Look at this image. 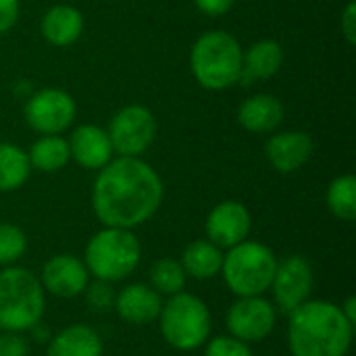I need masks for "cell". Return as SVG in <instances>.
Here are the masks:
<instances>
[{
	"label": "cell",
	"instance_id": "23",
	"mask_svg": "<svg viewBox=\"0 0 356 356\" xmlns=\"http://www.w3.org/2000/svg\"><path fill=\"white\" fill-rule=\"evenodd\" d=\"M31 165L27 152L15 144L0 142V192H13L21 188L29 177Z\"/></svg>",
	"mask_w": 356,
	"mask_h": 356
},
{
	"label": "cell",
	"instance_id": "5",
	"mask_svg": "<svg viewBox=\"0 0 356 356\" xmlns=\"http://www.w3.org/2000/svg\"><path fill=\"white\" fill-rule=\"evenodd\" d=\"M140 254V242L131 229L104 227L88 242L83 265L96 280L113 284L129 277L136 271Z\"/></svg>",
	"mask_w": 356,
	"mask_h": 356
},
{
	"label": "cell",
	"instance_id": "21",
	"mask_svg": "<svg viewBox=\"0 0 356 356\" xmlns=\"http://www.w3.org/2000/svg\"><path fill=\"white\" fill-rule=\"evenodd\" d=\"M284 63V50L275 40H261L242 54V77L269 79Z\"/></svg>",
	"mask_w": 356,
	"mask_h": 356
},
{
	"label": "cell",
	"instance_id": "24",
	"mask_svg": "<svg viewBox=\"0 0 356 356\" xmlns=\"http://www.w3.org/2000/svg\"><path fill=\"white\" fill-rule=\"evenodd\" d=\"M186 271L179 261H173L169 257L159 259L150 267V288L159 292L161 296H175L184 292L186 288Z\"/></svg>",
	"mask_w": 356,
	"mask_h": 356
},
{
	"label": "cell",
	"instance_id": "34",
	"mask_svg": "<svg viewBox=\"0 0 356 356\" xmlns=\"http://www.w3.org/2000/svg\"><path fill=\"white\" fill-rule=\"evenodd\" d=\"M29 334H31V338L35 340V342H48L50 340V330L40 321V323H35L31 330H29Z\"/></svg>",
	"mask_w": 356,
	"mask_h": 356
},
{
	"label": "cell",
	"instance_id": "1",
	"mask_svg": "<svg viewBox=\"0 0 356 356\" xmlns=\"http://www.w3.org/2000/svg\"><path fill=\"white\" fill-rule=\"evenodd\" d=\"M163 194V181L148 163L140 156H119L98 171L92 207L104 227L134 229L159 211Z\"/></svg>",
	"mask_w": 356,
	"mask_h": 356
},
{
	"label": "cell",
	"instance_id": "11",
	"mask_svg": "<svg viewBox=\"0 0 356 356\" xmlns=\"http://www.w3.org/2000/svg\"><path fill=\"white\" fill-rule=\"evenodd\" d=\"M269 290H273L277 309L290 315L294 309L307 302L313 292V269L309 261L298 254L277 261V269Z\"/></svg>",
	"mask_w": 356,
	"mask_h": 356
},
{
	"label": "cell",
	"instance_id": "13",
	"mask_svg": "<svg viewBox=\"0 0 356 356\" xmlns=\"http://www.w3.org/2000/svg\"><path fill=\"white\" fill-rule=\"evenodd\" d=\"M40 284L44 292H50L58 298H75L88 288L90 273L83 261H79L77 257L56 254L44 263Z\"/></svg>",
	"mask_w": 356,
	"mask_h": 356
},
{
	"label": "cell",
	"instance_id": "33",
	"mask_svg": "<svg viewBox=\"0 0 356 356\" xmlns=\"http://www.w3.org/2000/svg\"><path fill=\"white\" fill-rule=\"evenodd\" d=\"M340 311H342V315L346 317V321H348L350 325H356V298L355 296H348V298H346V302L340 307Z\"/></svg>",
	"mask_w": 356,
	"mask_h": 356
},
{
	"label": "cell",
	"instance_id": "10",
	"mask_svg": "<svg viewBox=\"0 0 356 356\" xmlns=\"http://www.w3.org/2000/svg\"><path fill=\"white\" fill-rule=\"evenodd\" d=\"M275 309L263 296H242L227 311V330L246 344L263 342L275 327Z\"/></svg>",
	"mask_w": 356,
	"mask_h": 356
},
{
	"label": "cell",
	"instance_id": "20",
	"mask_svg": "<svg viewBox=\"0 0 356 356\" xmlns=\"http://www.w3.org/2000/svg\"><path fill=\"white\" fill-rule=\"evenodd\" d=\"M181 267L192 280H213L221 273L223 250L209 240H196L181 252Z\"/></svg>",
	"mask_w": 356,
	"mask_h": 356
},
{
	"label": "cell",
	"instance_id": "3",
	"mask_svg": "<svg viewBox=\"0 0 356 356\" xmlns=\"http://www.w3.org/2000/svg\"><path fill=\"white\" fill-rule=\"evenodd\" d=\"M242 46L221 29L202 33L190 52V69L207 90H227L242 77Z\"/></svg>",
	"mask_w": 356,
	"mask_h": 356
},
{
	"label": "cell",
	"instance_id": "2",
	"mask_svg": "<svg viewBox=\"0 0 356 356\" xmlns=\"http://www.w3.org/2000/svg\"><path fill=\"white\" fill-rule=\"evenodd\" d=\"M355 325L340 307L327 300H307L290 313L288 346L292 356H346Z\"/></svg>",
	"mask_w": 356,
	"mask_h": 356
},
{
	"label": "cell",
	"instance_id": "8",
	"mask_svg": "<svg viewBox=\"0 0 356 356\" xmlns=\"http://www.w3.org/2000/svg\"><path fill=\"white\" fill-rule=\"evenodd\" d=\"M106 134L113 152L119 156H140L156 138V119L146 106L129 104L111 119Z\"/></svg>",
	"mask_w": 356,
	"mask_h": 356
},
{
	"label": "cell",
	"instance_id": "7",
	"mask_svg": "<svg viewBox=\"0 0 356 356\" xmlns=\"http://www.w3.org/2000/svg\"><path fill=\"white\" fill-rule=\"evenodd\" d=\"M159 321L165 342L181 353L204 346L211 336V311L207 302L188 292L169 296Z\"/></svg>",
	"mask_w": 356,
	"mask_h": 356
},
{
	"label": "cell",
	"instance_id": "25",
	"mask_svg": "<svg viewBox=\"0 0 356 356\" xmlns=\"http://www.w3.org/2000/svg\"><path fill=\"white\" fill-rule=\"evenodd\" d=\"M327 207L342 221H355L356 217V177L340 175L327 188Z\"/></svg>",
	"mask_w": 356,
	"mask_h": 356
},
{
	"label": "cell",
	"instance_id": "14",
	"mask_svg": "<svg viewBox=\"0 0 356 356\" xmlns=\"http://www.w3.org/2000/svg\"><path fill=\"white\" fill-rule=\"evenodd\" d=\"M313 138L305 131H284L275 134L265 144V154L271 167L280 173L298 171L313 156Z\"/></svg>",
	"mask_w": 356,
	"mask_h": 356
},
{
	"label": "cell",
	"instance_id": "19",
	"mask_svg": "<svg viewBox=\"0 0 356 356\" xmlns=\"http://www.w3.org/2000/svg\"><path fill=\"white\" fill-rule=\"evenodd\" d=\"M46 356H102V340L92 327L75 323L48 340Z\"/></svg>",
	"mask_w": 356,
	"mask_h": 356
},
{
	"label": "cell",
	"instance_id": "26",
	"mask_svg": "<svg viewBox=\"0 0 356 356\" xmlns=\"http://www.w3.org/2000/svg\"><path fill=\"white\" fill-rule=\"evenodd\" d=\"M27 250L25 234L13 223H0V265H15Z\"/></svg>",
	"mask_w": 356,
	"mask_h": 356
},
{
	"label": "cell",
	"instance_id": "12",
	"mask_svg": "<svg viewBox=\"0 0 356 356\" xmlns=\"http://www.w3.org/2000/svg\"><path fill=\"white\" fill-rule=\"evenodd\" d=\"M250 223V213L242 202L223 200L207 217V240L229 250L248 238Z\"/></svg>",
	"mask_w": 356,
	"mask_h": 356
},
{
	"label": "cell",
	"instance_id": "4",
	"mask_svg": "<svg viewBox=\"0 0 356 356\" xmlns=\"http://www.w3.org/2000/svg\"><path fill=\"white\" fill-rule=\"evenodd\" d=\"M46 307L40 280L23 267L0 271V330L23 334L42 321Z\"/></svg>",
	"mask_w": 356,
	"mask_h": 356
},
{
	"label": "cell",
	"instance_id": "30",
	"mask_svg": "<svg viewBox=\"0 0 356 356\" xmlns=\"http://www.w3.org/2000/svg\"><path fill=\"white\" fill-rule=\"evenodd\" d=\"M340 29L346 38L348 44H355L356 42V4L355 0H348L342 17H340Z\"/></svg>",
	"mask_w": 356,
	"mask_h": 356
},
{
	"label": "cell",
	"instance_id": "29",
	"mask_svg": "<svg viewBox=\"0 0 356 356\" xmlns=\"http://www.w3.org/2000/svg\"><path fill=\"white\" fill-rule=\"evenodd\" d=\"M29 344L21 334L2 332L0 334V356H27Z\"/></svg>",
	"mask_w": 356,
	"mask_h": 356
},
{
	"label": "cell",
	"instance_id": "31",
	"mask_svg": "<svg viewBox=\"0 0 356 356\" xmlns=\"http://www.w3.org/2000/svg\"><path fill=\"white\" fill-rule=\"evenodd\" d=\"M19 17V0H0V35L6 33Z\"/></svg>",
	"mask_w": 356,
	"mask_h": 356
},
{
	"label": "cell",
	"instance_id": "9",
	"mask_svg": "<svg viewBox=\"0 0 356 356\" xmlns=\"http://www.w3.org/2000/svg\"><path fill=\"white\" fill-rule=\"evenodd\" d=\"M75 119V102L65 90L44 88L25 104L27 125L42 136H58L71 127Z\"/></svg>",
	"mask_w": 356,
	"mask_h": 356
},
{
	"label": "cell",
	"instance_id": "6",
	"mask_svg": "<svg viewBox=\"0 0 356 356\" xmlns=\"http://www.w3.org/2000/svg\"><path fill=\"white\" fill-rule=\"evenodd\" d=\"M277 269V257L275 252L261 244V242H250L244 240L236 244L234 248L223 254V265L221 273L238 298L242 296H263L273 282Z\"/></svg>",
	"mask_w": 356,
	"mask_h": 356
},
{
	"label": "cell",
	"instance_id": "18",
	"mask_svg": "<svg viewBox=\"0 0 356 356\" xmlns=\"http://www.w3.org/2000/svg\"><path fill=\"white\" fill-rule=\"evenodd\" d=\"M284 119V104L271 94H254L238 108V121L246 131L267 134L273 131Z\"/></svg>",
	"mask_w": 356,
	"mask_h": 356
},
{
	"label": "cell",
	"instance_id": "27",
	"mask_svg": "<svg viewBox=\"0 0 356 356\" xmlns=\"http://www.w3.org/2000/svg\"><path fill=\"white\" fill-rule=\"evenodd\" d=\"M86 294V300L88 305L94 309V311H108L115 307V296L117 292L113 290V286L108 282H102V280H96L94 284H88V288L83 290Z\"/></svg>",
	"mask_w": 356,
	"mask_h": 356
},
{
	"label": "cell",
	"instance_id": "32",
	"mask_svg": "<svg viewBox=\"0 0 356 356\" xmlns=\"http://www.w3.org/2000/svg\"><path fill=\"white\" fill-rule=\"evenodd\" d=\"M198 10H202L204 15H211V17H219V15H225L234 4L236 0H194Z\"/></svg>",
	"mask_w": 356,
	"mask_h": 356
},
{
	"label": "cell",
	"instance_id": "16",
	"mask_svg": "<svg viewBox=\"0 0 356 356\" xmlns=\"http://www.w3.org/2000/svg\"><path fill=\"white\" fill-rule=\"evenodd\" d=\"M117 315L131 325H148L159 319L163 298L146 284H129L115 296Z\"/></svg>",
	"mask_w": 356,
	"mask_h": 356
},
{
	"label": "cell",
	"instance_id": "22",
	"mask_svg": "<svg viewBox=\"0 0 356 356\" xmlns=\"http://www.w3.org/2000/svg\"><path fill=\"white\" fill-rule=\"evenodd\" d=\"M27 159H29V165L33 169H40L44 173H52V171L63 169L71 161V152H69V144L65 138L42 136L31 144Z\"/></svg>",
	"mask_w": 356,
	"mask_h": 356
},
{
	"label": "cell",
	"instance_id": "28",
	"mask_svg": "<svg viewBox=\"0 0 356 356\" xmlns=\"http://www.w3.org/2000/svg\"><path fill=\"white\" fill-rule=\"evenodd\" d=\"M204 356H252V350L234 336H217L207 344Z\"/></svg>",
	"mask_w": 356,
	"mask_h": 356
},
{
	"label": "cell",
	"instance_id": "17",
	"mask_svg": "<svg viewBox=\"0 0 356 356\" xmlns=\"http://www.w3.org/2000/svg\"><path fill=\"white\" fill-rule=\"evenodd\" d=\"M40 29L52 46H71L83 31V15L71 4H56L44 13Z\"/></svg>",
	"mask_w": 356,
	"mask_h": 356
},
{
	"label": "cell",
	"instance_id": "15",
	"mask_svg": "<svg viewBox=\"0 0 356 356\" xmlns=\"http://www.w3.org/2000/svg\"><path fill=\"white\" fill-rule=\"evenodd\" d=\"M71 159L83 169L100 171L113 159V146L106 129L98 125H79L67 140Z\"/></svg>",
	"mask_w": 356,
	"mask_h": 356
}]
</instances>
